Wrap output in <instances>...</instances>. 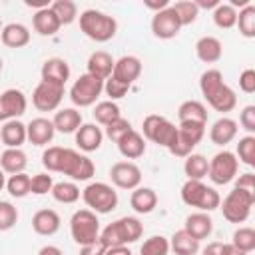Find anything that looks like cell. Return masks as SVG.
Wrapping results in <instances>:
<instances>
[{"label": "cell", "mask_w": 255, "mask_h": 255, "mask_svg": "<svg viewBox=\"0 0 255 255\" xmlns=\"http://www.w3.org/2000/svg\"><path fill=\"white\" fill-rule=\"evenodd\" d=\"M42 165L48 173H64L70 177V181H88L96 175L94 161L72 147H60L50 145L42 153Z\"/></svg>", "instance_id": "6da1fadb"}, {"label": "cell", "mask_w": 255, "mask_h": 255, "mask_svg": "<svg viewBox=\"0 0 255 255\" xmlns=\"http://www.w3.org/2000/svg\"><path fill=\"white\" fill-rule=\"evenodd\" d=\"M199 90L209 108H213L219 114H227L237 106L235 92L223 82V74L215 68L205 70L199 78Z\"/></svg>", "instance_id": "7a4b0ae2"}, {"label": "cell", "mask_w": 255, "mask_h": 255, "mask_svg": "<svg viewBox=\"0 0 255 255\" xmlns=\"http://www.w3.org/2000/svg\"><path fill=\"white\" fill-rule=\"evenodd\" d=\"M143 235V225L137 217L126 215L120 217L116 221H112L110 225H106L100 231V243L108 249V247H116V245H129L135 243L139 237Z\"/></svg>", "instance_id": "3957f363"}, {"label": "cell", "mask_w": 255, "mask_h": 255, "mask_svg": "<svg viewBox=\"0 0 255 255\" xmlns=\"http://www.w3.org/2000/svg\"><path fill=\"white\" fill-rule=\"evenodd\" d=\"M80 30L86 38L94 40V42H110L116 32H118V20L102 10H96V8H88L84 10L80 16Z\"/></svg>", "instance_id": "277c9868"}, {"label": "cell", "mask_w": 255, "mask_h": 255, "mask_svg": "<svg viewBox=\"0 0 255 255\" xmlns=\"http://www.w3.org/2000/svg\"><path fill=\"white\" fill-rule=\"evenodd\" d=\"M179 195L187 207H195L197 211H205V213L219 209L221 203V195L215 191V187H209L203 181H195V179H187L181 185Z\"/></svg>", "instance_id": "5b68a950"}, {"label": "cell", "mask_w": 255, "mask_h": 255, "mask_svg": "<svg viewBox=\"0 0 255 255\" xmlns=\"http://www.w3.org/2000/svg\"><path fill=\"white\" fill-rule=\"evenodd\" d=\"M82 199H84L86 207L92 209L98 215L112 213L118 207V203H120V197H118L116 187L110 185V183H104V181H92V183H88L82 189Z\"/></svg>", "instance_id": "8992f818"}, {"label": "cell", "mask_w": 255, "mask_h": 255, "mask_svg": "<svg viewBox=\"0 0 255 255\" xmlns=\"http://www.w3.org/2000/svg\"><path fill=\"white\" fill-rule=\"evenodd\" d=\"M253 203H255V193L233 187L223 197V201L219 203V209H221L223 217L229 223H237L239 225V223H245L249 219L251 209H253Z\"/></svg>", "instance_id": "52a82bcc"}, {"label": "cell", "mask_w": 255, "mask_h": 255, "mask_svg": "<svg viewBox=\"0 0 255 255\" xmlns=\"http://www.w3.org/2000/svg\"><path fill=\"white\" fill-rule=\"evenodd\" d=\"M100 231L102 227H100L98 213H94L88 207L74 211V215L70 217V235L80 247L96 243L100 239Z\"/></svg>", "instance_id": "ba28073f"}, {"label": "cell", "mask_w": 255, "mask_h": 255, "mask_svg": "<svg viewBox=\"0 0 255 255\" xmlns=\"http://www.w3.org/2000/svg\"><path fill=\"white\" fill-rule=\"evenodd\" d=\"M177 133V126L173 122H169L167 118L159 116V114H149L143 118L141 122V135L145 141L157 143L161 147H169L175 139Z\"/></svg>", "instance_id": "9c48e42d"}, {"label": "cell", "mask_w": 255, "mask_h": 255, "mask_svg": "<svg viewBox=\"0 0 255 255\" xmlns=\"http://www.w3.org/2000/svg\"><path fill=\"white\" fill-rule=\"evenodd\" d=\"M102 92H104V80L86 72L72 84L70 100L76 108H90V106H96Z\"/></svg>", "instance_id": "30bf717a"}, {"label": "cell", "mask_w": 255, "mask_h": 255, "mask_svg": "<svg viewBox=\"0 0 255 255\" xmlns=\"http://www.w3.org/2000/svg\"><path fill=\"white\" fill-rule=\"evenodd\" d=\"M203 135H205V126L201 124H177L175 139L167 147V151L175 157H187L189 153H193V149L203 139Z\"/></svg>", "instance_id": "8fae6325"}, {"label": "cell", "mask_w": 255, "mask_h": 255, "mask_svg": "<svg viewBox=\"0 0 255 255\" xmlns=\"http://www.w3.org/2000/svg\"><path fill=\"white\" fill-rule=\"evenodd\" d=\"M237 171H239V161H237L235 153L229 149H221L209 159L207 177L215 185H227L237 177Z\"/></svg>", "instance_id": "7c38bea8"}, {"label": "cell", "mask_w": 255, "mask_h": 255, "mask_svg": "<svg viewBox=\"0 0 255 255\" xmlns=\"http://www.w3.org/2000/svg\"><path fill=\"white\" fill-rule=\"evenodd\" d=\"M64 90H66L64 86L40 80L32 92V106L38 112H56L64 100Z\"/></svg>", "instance_id": "4fadbf2b"}, {"label": "cell", "mask_w": 255, "mask_h": 255, "mask_svg": "<svg viewBox=\"0 0 255 255\" xmlns=\"http://www.w3.org/2000/svg\"><path fill=\"white\" fill-rule=\"evenodd\" d=\"M110 179H112L114 187L133 191L141 183V169H139L137 163L128 161V159L126 161H116L110 167Z\"/></svg>", "instance_id": "5bb4252c"}, {"label": "cell", "mask_w": 255, "mask_h": 255, "mask_svg": "<svg viewBox=\"0 0 255 255\" xmlns=\"http://www.w3.org/2000/svg\"><path fill=\"white\" fill-rule=\"evenodd\" d=\"M26 108H28V100L22 90L8 88L0 94V122L18 120L20 116L26 114Z\"/></svg>", "instance_id": "9a60e30c"}, {"label": "cell", "mask_w": 255, "mask_h": 255, "mask_svg": "<svg viewBox=\"0 0 255 255\" xmlns=\"http://www.w3.org/2000/svg\"><path fill=\"white\" fill-rule=\"evenodd\" d=\"M179 30H181V24H179V18L173 12L171 4L165 10L153 14V18H151V32H153L155 38L171 40V38H175L179 34Z\"/></svg>", "instance_id": "2e32d148"}, {"label": "cell", "mask_w": 255, "mask_h": 255, "mask_svg": "<svg viewBox=\"0 0 255 255\" xmlns=\"http://www.w3.org/2000/svg\"><path fill=\"white\" fill-rule=\"evenodd\" d=\"M139 74H141V60L137 56L128 54V56H122L114 62V70H112L110 78L131 88V84L139 78Z\"/></svg>", "instance_id": "e0dca14e"}, {"label": "cell", "mask_w": 255, "mask_h": 255, "mask_svg": "<svg viewBox=\"0 0 255 255\" xmlns=\"http://www.w3.org/2000/svg\"><path fill=\"white\" fill-rule=\"evenodd\" d=\"M54 135H56L54 124L48 118H34L30 120V124H26V137L32 145H38V147L48 145L52 143Z\"/></svg>", "instance_id": "ac0fdd59"}, {"label": "cell", "mask_w": 255, "mask_h": 255, "mask_svg": "<svg viewBox=\"0 0 255 255\" xmlns=\"http://www.w3.org/2000/svg\"><path fill=\"white\" fill-rule=\"evenodd\" d=\"M237 131H239L237 122L231 120V118H227V116H221V118H217L211 124V128H209V139H211V143H215V145H219V147L225 149V145L231 143L237 137Z\"/></svg>", "instance_id": "d6986e66"}, {"label": "cell", "mask_w": 255, "mask_h": 255, "mask_svg": "<svg viewBox=\"0 0 255 255\" xmlns=\"http://www.w3.org/2000/svg\"><path fill=\"white\" fill-rule=\"evenodd\" d=\"M74 135H76V145L84 153H92L100 149L104 141V129L98 124H82Z\"/></svg>", "instance_id": "ffe728a7"}, {"label": "cell", "mask_w": 255, "mask_h": 255, "mask_svg": "<svg viewBox=\"0 0 255 255\" xmlns=\"http://www.w3.org/2000/svg\"><path fill=\"white\" fill-rule=\"evenodd\" d=\"M183 231L189 233L193 239H197L201 243L203 239H207L213 233V219L205 211H193V213H189L185 217Z\"/></svg>", "instance_id": "44dd1931"}, {"label": "cell", "mask_w": 255, "mask_h": 255, "mask_svg": "<svg viewBox=\"0 0 255 255\" xmlns=\"http://www.w3.org/2000/svg\"><path fill=\"white\" fill-rule=\"evenodd\" d=\"M60 225H62V219L56 209L44 207L32 215V229H34V233H38L42 237H50V235L58 233Z\"/></svg>", "instance_id": "7402d4cb"}, {"label": "cell", "mask_w": 255, "mask_h": 255, "mask_svg": "<svg viewBox=\"0 0 255 255\" xmlns=\"http://www.w3.org/2000/svg\"><path fill=\"white\" fill-rule=\"evenodd\" d=\"M40 76H42V82H50L66 88V82L70 80V64L64 58H48L42 64Z\"/></svg>", "instance_id": "603a6c76"}, {"label": "cell", "mask_w": 255, "mask_h": 255, "mask_svg": "<svg viewBox=\"0 0 255 255\" xmlns=\"http://www.w3.org/2000/svg\"><path fill=\"white\" fill-rule=\"evenodd\" d=\"M195 56L203 64H215L223 56V44L215 36H201L195 42Z\"/></svg>", "instance_id": "cb8c5ba5"}, {"label": "cell", "mask_w": 255, "mask_h": 255, "mask_svg": "<svg viewBox=\"0 0 255 255\" xmlns=\"http://www.w3.org/2000/svg\"><path fill=\"white\" fill-rule=\"evenodd\" d=\"M52 124H54V129L60 133H76L78 128L84 124V118L78 108H62L54 114Z\"/></svg>", "instance_id": "d4e9b609"}, {"label": "cell", "mask_w": 255, "mask_h": 255, "mask_svg": "<svg viewBox=\"0 0 255 255\" xmlns=\"http://www.w3.org/2000/svg\"><path fill=\"white\" fill-rule=\"evenodd\" d=\"M179 124H201L207 126V108L199 100H185L177 108Z\"/></svg>", "instance_id": "484cf974"}, {"label": "cell", "mask_w": 255, "mask_h": 255, "mask_svg": "<svg viewBox=\"0 0 255 255\" xmlns=\"http://www.w3.org/2000/svg\"><path fill=\"white\" fill-rule=\"evenodd\" d=\"M116 145H118V151H120L128 161H131V159H139V157L145 153V147H147L143 135H141L139 131H135V129L128 131Z\"/></svg>", "instance_id": "4316f807"}, {"label": "cell", "mask_w": 255, "mask_h": 255, "mask_svg": "<svg viewBox=\"0 0 255 255\" xmlns=\"http://www.w3.org/2000/svg\"><path fill=\"white\" fill-rule=\"evenodd\" d=\"M114 58L112 54H108L106 50H96L90 54L88 62H86V68H88V74L100 78V80H108L112 76V70H114Z\"/></svg>", "instance_id": "83f0119b"}, {"label": "cell", "mask_w": 255, "mask_h": 255, "mask_svg": "<svg viewBox=\"0 0 255 255\" xmlns=\"http://www.w3.org/2000/svg\"><path fill=\"white\" fill-rule=\"evenodd\" d=\"M0 40L6 48H24L30 42V30H28V26H24L20 22H10V24L2 26Z\"/></svg>", "instance_id": "f1b7e54d"}, {"label": "cell", "mask_w": 255, "mask_h": 255, "mask_svg": "<svg viewBox=\"0 0 255 255\" xmlns=\"http://www.w3.org/2000/svg\"><path fill=\"white\" fill-rule=\"evenodd\" d=\"M0 141L6 147H22L28 137H26V124H22L20 120H10L4 122L0 128Z\"/></svg>", "instance_id": "f546056e"}, {"label": "cell", "mask_w": 255, "mask_h": 255, "mask_svg": "<svg viewBox=\"0 0 255 255\" xmlns=\"http://www.w3.org/2000/svg\"><path fill=\"white\" fill-rule=\"evenodd\" d=\"M129 205L135 213L147 215L157 207V193L151 187H135L129 195Z\"/></svg>", "instance_id": "4dcf8cb0"}, {"label": "cell", "mask_w": 255, "mask_h": 255, "mask_svg": "<svg viewBox=\"0 0 255 255\" xmlns=\"http://www.w3.org/2000/svg\"><path fill=\"white\" fill-rule=\"evenodd\" d=\"M28 165V155L24 153L22 147H6L4 151H0V167L4 173L14 175V173H22Z\"/></svg>", "instance_id": "1f68e13d"}, {"label": "cell", "mask_w": 255, "mask_h": 255, "mask_svg": "<svg viewBox=\"0 0 255 255\" xmlns=\"http://www.w3.org/2000/svg\"><path fill=\"white\" fill-rule=\"evenodd\" d=\"M32 26H34V30H36L40 36H56L58 30L62 28L58 16L52 12L50 6L34 12V16H32Z\"/></svg>", "instance_id": "d6a6232c"}, {"label": "cell", "mask_w": 255, "mask_h": 255, "mask_svg": "<svg viewBox=\"0 0 255 255\" xmlns=\"http://www.w3.org/2000/svg\"><path fill=\"white\" fill-rule=\"evenodd\" d=\"M201 249L199 241L193 239L189 233H185L183 229L175 231L169 237V251H173L175 255H197Z\"/></svg>", "instance_id": "836d02e7"}, {"label": "cell", "mask_w": 255, "mask_h": 255, "mask_svg": "<svg viewBox=\"0 0 255 255\" xmlns=\"http://www.w3.org/2000/svg\"><path fill=\"white\" fill-rule=\"evenodd\" d=\"M183 173L187 175V179H195L201 181L203 177H207L209 171V159L201 153H189L187 157H183Z\"/></svg>", "instance_id": "e575fe53"}, {"label": "cell", "mask_w": 255, "mask_h": 255, "mask_svg": "<svg viewBox=\"0 0 255 255\" xmlns=\"http://www.w3.org/2000/svg\"><path fill=\"white\" fill-rule=\"evenodd\" d=\"M50 193L58 203H64V205H72L82 197V189L78 187L76 181H58L54 183Z\"/></svg>", "instance_id": "d590c367"}, {"label": "cell", "mask_w": 255, "mask_h": 255, "mask_svg": "<svg viewBox=\"0 0 255 255\" xmlns=\"http://www.w3.org/2000/svg\"><path fill=\"white\" fill-rule=\"evenodd\" d=\"M92 116H94V120H96L98 126H104V128H106V126L112 124L114 120L122 118V112H120V106H118L116 102L104 100V102H98V104L94 106Z\"/></svg>", "instance_id": "8d00e7d4"}, {"label": "cell", "mask_w": 255, "mask_h": 255, "mask_svg": "<svg viewBox=\"0 0 255 255\" xmlns=\"http://www.w3.org/2000/svg\"><path fill=\"white\" fill-rule=\"evenodd\" d=\"M213 24L221 30H229L237 22V8H233L229 2H219V6L213 10Z\"/></svg>", "instance_id": "74e56055"}, {"label": "cell", "mask_w": 255, "mask_h": 255, "mask_svg": "<svg viewBox=\"0 0 255 255\" xmlns=\"http://www.w3.org/2000/svg\"><path fill=\"white\" fill-rule=\"evenodd\" d=\"M235 26L239 28V34L243 38H255V4L253 2L237 12Z\"/></svg>", "instance_id": "f35d334b"}, {"label": "cell", "mask_w": 255, "mask_h": 255, "mask_svg": "<svg viewBox=\"0 0 255 255\" xmlns=\"http://www.w3.org/2000/svg\"><path fill=\"white\" fill-rule=\"evenodd\" d=\"M235 157L239 163L247 167H255V135H243L239 137L235 145Z\"/></svg>", "instance_id": "ab89813d"}, {"label": "cell", "mask_w": 255, "mask_h": 255, "mask_svg": "<svg viewBox=\"0 0 255 255\" xmlns=\"http://www.w3.org/2000/svg\"><path fill=\"white\" fill-rule=\"evenodd\" d=\"M6 191L16 197V199H22L30 193V175L26 171L22 173H14V175H8L6 177Z\"/></svg>", "instance_id": "60d3db41"}, {"label": "cell", "mask_w": 255, "mask_h": 255, "mask_svg": "<svg viewBox=\"0 0 255 255\" xmlns=\"http://www.w3.org/2000/svg\"><path fill=\"white\" fill-rule=\"evenodd\" d=\"M50 8L58 16V20H60L62 26H68V24H72L78 18V6L72 0H54L50 4Z\"/></svg>", "instance_id": "b9f144b4"}, {"label": "cell", "mask_w": 255, "mask_h": 255, "mask_svg": "<svg viewBox=\"0 0 255 255\" xmlns=\"http://www.w3.org/2000/svg\"><path fill=\"white\" fill-rule=\"evenodd\" d=\"M231 245H235L243 253H251L255 249V229L247 227V225L237 227L231 235Z\"/></svg>", "instance_id": "7bdbcfd3"}, {"label": "cell", "mask_w": 255, "mask_h": 255, "mask_svg": "<svg viewBox=\"0 0 255 255\" xmlns=\"http://www.w3.org/2000/svg\"><path fill=\"white\" fill-rule=\"evenodd\" d=\"M171 8H173V12H175L177 18H179L181 28L193 24V22L197 20V16H199V8L195 6L193 0H179V2H173Z\"/></svg>", "instance_id": "ee69618b"}, {"label": "cell", "mask_w": 255, "mask_h": 255, "mask_svg": "<svg viewBox=\"0 0 255 255\" xmlns=\"http://www.w3.org/2000/svg\"><path fill=\"white\" fill-rule=\"evenodd\" d=\"M139 255H169V239L163 235L147 237L139 247Z\"/></svg>", "instance_id": "f6af8a7d"}, {"label": "cell", "mask_w": 255, "mask_h": 255, "mask_svg": "<svg viewBox=\"0 0 255 255\" xmlns=\"http://www.w3.org/2000/svg\"><path fill=\"white\" fill-rule=\"evenodd\" d=\"M133 128H131V124L126 120V118H118V120H114L112 124H108L106 128H104V137H108V139H112L114 143H118L128 131H131Z\"/></svg>", "instance_id": "bcb514c9"}, {"label": "cell", "mask_w": 255, "mask_h": 255, "mask_svg": "<svg viewBox=\"0 0 255 255\" xmlns=\"http://www.w3.org/2000/svg\"><path fill=\"white\" fill-rule=\"evenodd\" d=\"M18 209L10 201H0V231H10L18 223Z\"/></svg>", "instance_id": "7dc6e473"}, {"label": "cell", "mask_w": 255, "mask_h": 255, "mask_svg": "<svg viewBox=\"0 0 255 255\" xmlns=\"http://www.w3.org/2000/svg\"><path fill=\"white\" fill-rule=\"evenodd\" d=\"M52 187H54V179L48 171H42L30 177V193L34 195H46L52 191Z\"/></svg>", "instance_id": "c3c4849f"}, {"label": "cell", "mask_w": 255, "mask_h": 255, "mask_svg": "<svg viewBox=\"0 0 255 255\" xmlns=\"http://www.w3.org/2000/svg\"><path fill=\"white\" fill-rule=\"evenodd\" d=\"M104 92H106V96H108L112 102H116V100H122V98L129 92V86H126V84H122V82H116L114 78H108V80L104 82Z\"/></svg>", "instance_id": "681fc988"}, {"label": "cell", "mask_w": 255, "mask_h": 255, "mask_svg": "<svg viewBox=\"0 0 255 255\" xmlns=\"http://www.w3.org/2000/svg\"><path fill=\"white\" fill-rule=\"evenodd\" d=\"M239 126L247 131V135H253L255 133V106L249 104L241 110L239 114Z\"/></svg>", "instance_id": "f907efd6"}, {"label": "cell", "mask_w": 255, "mask_h": 255, "mask_svg": "<svg viewBox=\"0 0 255 255\" xmlns=\"http://www.w3.org/2000/svg\"><path fill=\"white\" fill-rule=\"evenodd\" d=\"M239 90L245 94H255V70L245 68L239 76Z\"/></svg>", "instance_id": "816d5d0a"}, {"label": "cell", "mask_w": 255, "mask_h": 255, "mask_svg": "<svg viewBox=\"0 0 255 255\" xmlns=\"http://www.w3.org/2000/svg\"><path fill=\"white\" fill-rule=\"evenodd\" d=\"M233 181H235V187H237V189H245V191L255 193V175H253L251 171L237 175Z\"/></svg>", "instance_id": "f5cc1de1"}, {"label": "cell", "mask_w": 255, "mask_h": 255, "mask_svg": "<svg viewBox=\"0 0 255 255\" xmlns=\"http://www.w3.org/2000/svg\"><path fill=\"white\" fill-rule=\"evenodd\" d=\"M80 255H106V247L100 241L90 243V245H82L80 247Z\"/></svg>", "instance_id": "db71d44e"}, {"label": "cell", "mask_w": 255, "mask_h": 255, "mask_svg": "<svg viewBox=\"0 0 255 255\" xmlns=\"http://www.w3.org/2000/svg\"><path fill=\"white\" fill-rule=\"evenodd\" d=\"M221 241H211V243H207L203 249H199L201 251V255H219V251H221Z\"/></svg>", "instance_id": "11a10c76"}, {"label": "cell", "mask_w": 255, "mask_h": 255, "mask_svg": "<svg viewBox=\"0 0 255 255\" xmlns=\"http://www.w3.org/2000/svg\"><path fill=\"white\" fill-rule=\"evenodd\" d=\"M171 2L169 0H159V2H153V0H147L145 2V8H149V10H153V14L155 12H161V10H165L167 6H169Z\"/></svg>", "instance_id": "9f6ffc18"}, {"label": "cell", "mask_w": 255, "mask_h": 255, "mask_svg": "<svg viewBox=\"0 0 255 255\" xmlns=\"http://www.w3.org/2000/svg\"><path fill=\"white\" fill-rule=\"evenodd\" d=\"M106 255H133V253L128 245H116V247H108Z\"/></svg>", "instance_id": "6f0895ef"}, {"label": "cell", "mask_w": 255, "mask_h": 255, "mask_svg": "<svg viewBox=\"0 0 255 255\" xmlns=\"http://www.w3.org/2000/svg\"><path fill=\"white\" fill-rule=\"evenodd\" d=\"M219 255H249V253H243L241 249H237V247H235V245H231V243H223V245H221Z\"/></svg>", "instance_id": "680465c9"}, {"label": "cell", "mask_w": 255, "mask_h": 255, "mask_svg": "<svg viewBox=\"0 0 255 255\" xmlns=\"http://www.w3.org/2000/svg\"><path fill=\"white\" fill-rule=\"evenodd\" d=\"M36 255H64V251L56 245H44V247H40V251Z\"/></svg>", "instance_id": "91938a15"}, {"label": "cell", "mask_w": 255, "mask_h": 255, "mask_svg": "<svg viewBox=\"0 0 255 255\" xmlns=\"http://www.w3.org/2000/svg\"><path fill=\"white\" fill-rule=\"evenodd\" d=\"M195 2V6L201 10V8H205V10H215L217 6H219V0H193Z\"/></svg>", "instance_id": "94428289"}, {"label": "cell", "mask_w": 255, "mask_h": 255, "mask_svg": "<svg viewBox=\"0 0 255 255\" xmlns=\"http://www.w3.org/2000/svg\"><path fill=\"white\" fill-rule=\"evenodd\" d=\"M6 187V173L2 171V167H0V191Z\"/></svg>", "instance_id": "6125c7cd"}, {"label": "cell", "mask_w": 255, "mask_h": 255, "mask_svg": "<svg viewBox=\"0 0 255 255\" xmlns=\"http://www.w3.org/2000/svg\"><path fill=\"white\" fill-rule=\"evenodd\" d=\"M2 66H4V64H2V58H0V72H2Z\"/></svg>", "instance_id": "be15d7a7"}, {"label": "cell", "mask_w": 255, "mask_h": 255, "mask_svg": "<svg viewBox=\"0 0 255 255\" xmlns=\"http://www.w3.org/2000/svg\"><path fill=\"white\" fill-rule=\"evenodd\" d=\"M0 32H2V18H0Z\"/></svg>", "instance_id": "e7e4bbea"}]
</instances>
